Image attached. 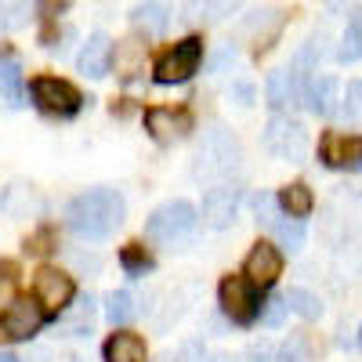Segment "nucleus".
<instances>
[{
	"label": "nucleus",
	"mask_w": 362,
	"mask_h": 362,
	"mask_svg": "<svg viewBox=\"0 0 362 362\" xmlns=\"http://www.w3.org/2000/svg\"><path fill=\"white\" fill-rule=\"evenodd\" d=\"M124 214H127V203L116 189H87L80 196H73L66 218H69V228L87 239V243H102L109 239L119 225H124Z\"/></svg>",
	"instance_id": "nucleus-1"
},
{
	"label": "nucleus",
	"mask_w": 362,
	"mask_h": 362,
	"mask_svg": "<svg viewBox=\"0 0 362 362\" xmlns=\"http://www.w3.org/2000/svg\"><path fill=\"white\" fill-rule=\"evenodd\" d=\"M199 221V210L189 203V199H170L163 203L160 210H153L145 221V239L156 247H174L181 239H189L192 228Z\"/></svg>",
	"instance_id": "nucleus-2"
},
{
	"label": "nucleus",
	"mask_w": 362,
	"mask_h": 362,
	"mask_svg": "<svg viewBox=\"0 0 362 362\" xmlns=\"http://www.w3.org/2000/svg\"><path fill=\"white\" fill-rule=\"evenodd\" d=\"M235 167H239V141L232 138V131L214 124L203 134L196 177H203V181H228Z\"/></svg>",
	"instance_id": "nucleus-3"
},
{
	"label": "nucleus",
	"mask_w": 362,
	"mask_h": 362,
	"mask_svg": "<svg viewBox=\"0 0 362 362\" xmlns=\"http://www.w3.org/2000/svg\"><path fill=\"white\" fill-rule=\"evenodd\" d=\"M218 305L221 312L235 322V326H250L261 315V300H257V286L247 276H225L218 283Z\"/></svg>",
	"instance_id": "nucleus-4"
},
{
	"label": "nucleus",
	"mask_w": 362,
	"mask_h": 362,
	"mask_svg": "<svg viewBox=\"0 0 362 362\" xmlns=\"http://www.w3.org/2000/svg\"><path fill=\"white\" fill-rule=\"evenodd\" d=\"M29 95L47 116H58V119H69L83 109V95L69 80H58V76H37L29 83Z\"/></svg>",
	"instance_id": "nucleus-5"
},
{
	"label": "nucleus",
	"mask_w": 362,
	"mask_h": 362,
	"mask_svg": "<svg viewBox=\"0 0 362 362\" xmlns=\"http://www.w3.org/2000/svg\"><path fill=\"white\" fill-rule=\"evenodd\" d=\"M264 148L276 160H286V163H300L308 156V131L297 124L290 116H272L268 127H264Z\"/></svg>",
	"instance_id": "nucleus-6"
},
{
	"label": "nucleus",
	"mask_w": 362,
	"mask_h": 362,
	"mask_svg": "<svg viewBox=\"0 0 362 362\" xmlns=\"http://www.w3.org/2000/svg\"><path fill=\"white\" fill-rule=\"evenodd\" d=\"M33 297L40 300L47 319H58V315H66L69 305L76 300V283H73V276H66V272L44 264L37 272V279H33Z\"/></svg>",
	"instance_id": "nucleus-7"
},
{
	"label": "nucleus",
	"mask_w": 362,
	"mask_h": 362,
	"mask_svg": "<svg viewBox=\"0 0 362 362\" xmlns=\"http://www.w3.org/2000/svg\"><path fill=\"white\" fill-rule=\"evenodd\" d=\"M199 62H203V40L199 37H189L174 44L160 62H156V83L170 87V83H185L189 76L199 73Z\"/></svg>",
	"instance_id": "nucleus-8"
},
{
	"label": "nucleus",
	"mask_w": 362,
	"mask_h": 362,
	"mask_svg": "<svg viewBox=\"0 0 362 362\" xmlns=\"http://www.w3.org/2000/svg\"><path fill=\"white\" fill-rule=\"evenodd\" d=\"M44 308H40V300L33 297H18L15 305L0 315V334H4L8 341H29V337H37V329L44 326Z\"/></svg>",
	"instance_id": "nucleus-9"
},
{
	"label": "nucleus",
	"mask_w": 362,
	"mask_h": 362,
	"mask_svg": "<svg viewBox=\"0 0 362 362\" xmlns=\"http://www.w3.org/2000/svg\"><path fill=\"white\" fill-rule=\"evenodd\" d=\"M145 131L160 145H174L192 131V112L189 109H170V105H153V109H145Z\"/></svg>",
	"instance_id": "nucleus-10"
},
{
	"label": "nucleus",
	"mask_w": 362,
	"mask_h": 362,
	"mask_svg": "<svg viewBox=\"0 0 362 362\" xmlns=\"http://www.w3.org/2000/svg\"><path fill=\"white\" fill-rule=\"evenodd\" d=\"M319 160L334 170H358L362 167V138L341 134V131H326L319 138Z\"/></svg>",
	"instance_id": "nucleus-11"
},
{
	"label": "nucleus",
	"mask_w": 362,
	"mask_h": 362,
	"mask_svg": "<svg viewBox=\"0 0 362 362\" xmlns=\"http://www.w3.org/2000/svg\"><path fill=\"white\" fill-rule=\"evenodd\" d=\"M243 276L257 286V290H272L276 279L283 276V254L276 250V243H254L247 261H243Z\"/></svg>",
	"instance_id": "nucleus-12"
},
{
	"label": "nucleus",
	"mask_w": 362,
	"mask_h": 362,
	"mask_svg": "<svg viewBox=\"0 0 362 362\" xmlns=\"http://www.w3.org/2000/svg\"><path fill=\"white\" fill-rule=\"evenodd\" d=\"M235 214H239V189L235 185H214V189H206L203 192V221L210 225V228H232V221H235Z\"/></svg>",
	"instance_id": "nucleus-13"
},
{
	"label": "nucleus",
	"mask_w": 362,
	"mask_h": 362,
	"mask_svg": "<svg viewBox=\"0 0 362 362\" xmlns=\"http://www.w3.org/2000/svg\"><path fill=\"white\" fill-rule=\"evenodd\" d=\"M305 80H300V66L293 69H276V73H268L264 80V98L272 109H286V105H297L300 98H305Z\"/></svg>",
	"instance_id": "nucleus-14"
},
{
	"label": "nucleus",
	"mask_w": 362,
	"mask_h": 362,
	"mask_svg": "<svg viewBox=\"0 0 362 362\" xmlns=\"http://www.w3.org/2000/svg\"><path fill=\"white\" fill-rule=\"evenodd\" d=\"M76 66H80V73H83V76L102 80V76L109 73V66H112V40H109L105 33H90V37H87V44L80 47Z\"/></svg>",
	"instance_id": "nucleus-15"
},
{
	"label": "nucleus",
	"mask_w": 362,
	"mask_h": 362,
	"mask_svg": "<svg viewBox=\"0 0 362 362\" xmlns=\"http://www.w3.org/2000/svg\"><path fill=\"white\" fill-rule=\"evenodd\" d=\"M337 80L334 76H312L308 87H305V102L315 116H329V112H337Z\"/></svg>",
	"instance_id": "nucleus-16"
},
{
	"label": "nucleus",
	"mask_w": 362,
	"mask_h": 362,
	"mask_svg": "<svg viewBox=\"0 0 362 362\" xmlns=\"http://www.w3.org/2000/svg\"><path fill=\"white\" fill-rule=\"evenodd\" d=\"M102 358L105 362H145V341L138 334H131V329H119V334H112L105 341Z\"/></svg>",
	"instance_id": "nucleus-17"
},
{
	"label": "nucleus",
	"mask_w": 362,
	"mask_h": 362,
	"mask_svg": "<svg viewBox=\"0 0 362 362\" xmlns=\"http://www.w3.org/2000/svg\"><path fill=\"white\" fill-rule=\"evenodd\" d=\"M279 210L283 214H290V218H300L305 221L312 210H315V196H312V189L305 185V181H293V185H283L279 189Z\"/></svg>",
	"instance_id": "nucleus-18"
},
{
	"label": "nucleus",
	"mask_w": 362,
	"mask_h": 362,
	"mask_svg": "<svg viewBox=\"0 0 362 362\" xmlns=\"http://www.w3.org/2000/svg\"><path fill=\"white\" fill-rule=\"evenodd\" d=\"M131 25L138 29V33H145V37H160V33H167V25H170V11L163 4H138L131 11Z\"/></svg>",
	"instance_id": "nucleus-19"
},
{
	"label": "nucleus",
	"mask_w": 362,
	"mask_h": 362,
	"mask_svg": "<svg viewBox=\"0 0 362 362\" xmlns=\"http://www.w3.org/2000/svg\"><path fill=\"white\" fill-rule=\"evenodd\" d=\"M141 69H145V44H138V40L116 44V73L124 80H134Z\"/></svg>",
	"instance_id": "nucleus-20"
},
{
	"label": "nucleus",
	"mask_w": 362,
	"mask_h": 362,
	"mask_svg": "<svg viewBox=\"0 0 362 362\" xmlns=\"http://www.w3.org/2000/svg\"><path fill=\"white\" fill-rule=\"evenodd\" d=\"M0 95L8 98L11 109H22V76H18V62L11 54H0Z\"/></svg>",
	"instance_id": "nucleus-21"
},
{
	"label": "nucleus",
	"mask_w": 362,
	"mask_h": 362,
	"mask_svg": "<svg viewBox=\"0 0 362 362\" xmlns=\"http://www.w3.org/2000/svg\"><path fill=\"white\" fill-rule=\"evenodd\" d=\"M272 232H276L279 247H283V250H290V254H297L300 247H305V239H308V232H305V221H300V218H290V214L272 221Z\"/></svg>",
	"instance_id": "nucleus-22"
},
{
	"label": "nucleus",
	"mask_w": 362,
	"mask_h": 362,
	"mask_svg": "<svg viewBox=\"0 0 362 362\" xmlns=\"http://www.w3.org/2000/svg\"><path fill=\"white\" fill-rule=\"evenodd\" d=\"M134 315H138V308H134V297L127 290H112L105 297V319H109V326H127Z\"/></svg>",
	"instance_id": "nucleus-23"
},
{
	"label": "nucleus",
	"mask_w": 362,
	"mask_h": 362,
	"mask_svg": "<svg viewBox=\"0 0 362 362\" xmlns=\"http://www.w3.org/2000/svg\"><path fill=\"white\" fill-rule=\"evenodd\" d=\"M73 312L62 319V334H69V337H87L90 334V319H95V300L90 297H83L80 305H69Z\"/></svg>",
	"instance_id": "nucleus-24"
},
{
	"label": "nucleus",
	"mask_w": 362,
	"mask_h": 362,
	"mask_svg": "<svg viewBox=\"0 0 362 362\" xmlns=\"http://www.w3.org/2000/svg\"><path fill=\"white\" fill-rule=\"evenodd\" d=\"M119 264H124V272H127L131 279H138V276H145V272L156 268L153 254H148L141 243H127L124 250H119Z\"/></svg>",
	"instance_id": "nucleus-25"
},
{
	"label": "nucleus",
	"mask_w": 362,
	"mask_h": 362,
	"mask_svg": "<svg viewBox=\"0 0 362 362\" xmlns=\"http://www.w3.org/2000/svg\"><path fill=\"white\" fill-rule=\"evenodd\" d=\"M283 297H286L290 312H297L300 319H308V322H312V319H319V315H322V300H319L315 293H308V290H300V286H290V290H286Z\"/></svg>",
	"instance_id": "nucleus-26"
},
{
	"label": "nucleus",
	"mask_w": 362,
	"mask_h": 362,
	"mask_svg": "<svg viewBox=\"0 0 362 362\" xmlns=\"http://www.w3.org/2000/svg\"><path fill=\"white\" fill-rule=\"evenodd\" d=\"M18 300V264L15 261H0V315Z\"/></svg>",
	"instance_id": "nucleus-27"
},
{
	"label": "nucleus",
	"mask_w": 362,
	"mask_h": 362,
	"mask_svg": "<svg viewBox=\"0 0 362 362\" xmlns=\"http://www.w3.org/2000/svg\"><path fill=\"white\" fill-rule=\"evenodd\" d=\"M337 58L341 62H358L362 58V18H351L344 37H341V47H337Z\"/></svg>",
	"instance_id": "nucleus-28"
},
{
	"label": "nucleus",
	"mask_w": 362,
	"mask_h": 362,
	"mask_svg": "<svg viewBox=\"0 0 362 362\" xmlns=\"http://www.w3.org/2000/svg\"><path fill=\"white\" fill-rule=\"evenodd\" d=\"M286 312H290V305H286V297H268L264 305H261V322L264 326H283V319H286Z\"/></svg>",
	"instance_id": "nucleus-29"
},
{
	"label": "nucleus",
	"mask_w": 362,
	"mask_h": 362,
	"mask_svg": "<svg viewBox=\"0 0 362 362\" xmlns=\"http://www.w3.org/2000/svg\"><path fill=\"white\" fill-rule=\"evenodd\" d=\"M54 243H58V239H54V228L44 225L40 232H33V235L25 239V254H47V250H54Z\"/></svg>",
	"instance_id": "nucleus-30"
},
{
	"label": "nucleus",
	"mask_w": 362,
	"mask_h": 362,
	"mask_svg": "<svg viewBox=\"0 0 362 362\" xmlns=\"http://www.w3.org/2000/svg\"><path fill=\"white\" fill-rule=\"evenodd\" d=\"M276 196H268V192H261L257 199H254V206H257V221H264V225H272L276 221Z\"/></svg>",
	"instance_id": "nucleus-31"
},
{
	"label": "nucleus",
	"mask_w": 362,
	"mask_h": 362,
	"mask_svg": "<svg viewBox=\"0 0 362 362\" xmlns=\"http://www.w3.org/2000/svg\"><path fill=\"white\" fill-rule=\"evenodd\" d=\"M276 362H305V344H300V337H293V341H286V344L279 348V355H276Z\"/></svg>",
	"instance_id": "nucleus-32"
},
{
	"label": "nucleus",
	"mask_w": 362,
	"mask_h": 362,
	"mask_svg": "<svg viewBox=\"0 0 362 362\" xmlns=\"http://www.w3.org/2000/svg\"><path fill=\"white\" fill-rule=\"evenodd\" d=\"M344 102H348V116H351V112H362V80H348Z\"/></svg>",
	"instance_id": "nucleus-33"
},
{
	"label": "nucleus",
	"mask_w": 362,
	"mask_h": 362,
	"mask_svg": "<svg viewBox=\"0 0 362 362\" xmlns=\"http://www.w3.org/2000/svg\"><path fill=\"white\" fill-rule=\"evenodd\" d=\"M66 8H69V0H40V4H37V11H40V18H44V22H54Z\"/></svg>",
	"instance_id": "nucleus-34"
},
{
	"label": "nucleus",
	"mask_w": 362,
	"mask_h": 362,
	"mask_svg": "<svg viewBox=\"0 0 362 362\" xmlns=\"http://www.w3.org/2000/svg\"><path fill=\"white\" fill-rule=\"evenodd\" d=\"M235 4H239V0H206V15L210 18H221V15L235 11Z\"/></svg>",
	"instance_id": "nucleus-35"
},
{
	"label": "nucleus",
	"mask_w": 362,
	"mask_h": 362,
	"mask_svg": "<svg viewBox=\"0 0 362 362\" xmlns=\"http://www.w3.org/2000/svg\"><path fill=\"white\" fill-rule=\"evenodd\" d=\"M250 358H254V362H272V348H268V344H254V348H250Z\"/></svg>",
	"instance_id": "nucleus-36"
},
{
	"label": "nucleus",
	"mask_w": 362,
	"mask_h": 362,
	"mask_svg": "<svg viewBox=\"0 0 362 362\" xmlns=\"http://www.w3.org/2000/svg\"><path fill=\"white\" fill-rule=\"evenodd\" d=\"M0 362H18V358H15L11 351H0Z\"/></svg>",
	"instance_id": "nucleus-37"
},
{
	"label": "nucleus",
	"mask_w": 362,
	"mask_h": 362,
	"mask_svg": "<svg viewBox=\"0 0 362 362\" xmlns=\"http://www.w3.org/2000/svg\"><path fill=\"white\" fill-rule=\"evenodd\" d=\"M358 348H362V329H358Z\"/></svg>",
	"instance_id": "nucleus-38"
}]
</instances>
